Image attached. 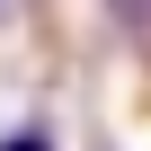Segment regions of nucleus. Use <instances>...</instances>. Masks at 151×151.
<instances>
[{
    "label": "nucleus",
    "mask_w": 151,
    "mask_h": 151,
    "mask_svg": "<svg viewBox=\"0 0 151 151\" xmlns=\"http://www.w3.org/2000/svg\"><path fill=\"white\" fill-rule=\"evenodd\" d=\"M0 151H53V133L45 124H18V133H0Z\"/></svg>",
    "instance_id": "1"
}]
</instances>
